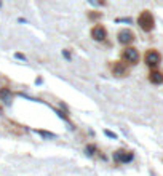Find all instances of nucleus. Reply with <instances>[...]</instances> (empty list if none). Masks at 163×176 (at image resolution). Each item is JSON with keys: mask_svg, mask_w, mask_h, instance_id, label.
Listing matches in <instances>:
<instances>
[{"mask_svg": "<svg viewBox=\"0 0 163 176\" xmlns=\"http://www.w3.org/2000/svg\"><path fill=\"white\" fill-rule=\"evenodd\" d=\"M138 24L141 26L142 31L150 32L153 29V24H155V19H153L152 13L150 11H142L141 15L138 16Z\"/></svg>", "mask_w": 163, "mask_h": 176, "instance_id": "f257e3e1", "label": "nucleus"}, {"mask_svg": "<svg viewBox=\"0 0 163 176\" xmlns=\"http://www.w3.org/2000/svg\"><path fill=\"white\" fill-rule=\"evenodd\" d=\"M90 35H91V39L96 40V42H104L107 39V31L102 24H96V26L91 27Z\"/></svg>", "mask_w": 163, "mask_h": 176, "instance_id": "f03ea898", "label": "nucleus"}, {"mask_svg": "<svg viewBox=\"0 0 163 176\" xmlns=\"http://www.w3.org/2000/svg\"><path fill=\"white\" fill-rule=\"evenodd\" d=\"M122 58L130 64H136L139 61V51L134 47H127L122 53Z\"/></svg>", "mask_w": 163, "mask_h": 176, "instance_id": "7ed1b4c3", "label": "nucleus"}, {"mask_svg": "<svg viewBox=\"0 0 163 176\" xmlns=\"http://www.w3.org/2000/svg\"><path fill=\"white\" fill-rule=\"evenodd\" d=\"M144 59H146V64L149 67H155V66L160 64L162 56H160L158 51H155V50H149V51L146 53V56H144Z\"/></svg>", "mask_w": 163, "mask_h": 176, "instance_id": "20e7f679", "label": "nucleus"}, {"mask_svg": "<svg viewBox=\"0 0 163 176\" xmlns=\"http://www.w3.org/2000/svg\"><path fill=\"white\" fill-rule=\"evenodd\" d=\"M117 39H118V42L122 45H130L131 42L134 40V34L130 29H122L117 34Z\"/></svg>", "mask_w": 163, "mask_h": 176, "instance_id": "39448f33", "label": "nucleus"}, {"mask_svg": "<svg viewBox=\"0 0 163 176\" xmlns=\"http://www.w3.org/2000/svg\"><path fill=\"white\" fill-rule=\"evenodd\" d=\"M0 99H2L5 104H10L11 101H13L11 90H8V88H0Z\"/></svg>", "mask_w": 163, "mask_h": 176, "instance_id": "423d86ee", "label": "nucleus"}, {"mask_svg": "<svg viewBox=\"0 0 163 176\" xmlns=\"http://www.w3.org/2000/svg\"><path fill=\"white\" fill-rule=\"evenodd\" d=\"M112 72H114V75L122 77V75H125V74H127V67H125L122 63H115L114 66H112Z\"/></svg>", "mask_w": 163, "mask_h": 176, "instance_id": "0eeeda50", "label": "nucleus"}, {"mask_svg": "<svg viewBox=\"0 0 163 176\" xmlns=\"http://www.w3.org/2000/svg\"><path fill=\"white\" fill-rule=\"evenodd\" d=\"M149 80H150L152 83H155V85H158V83H163V74L162 72H150Z\"/></svg>", "mask_w": 163, "mask_h": 176, "instance_id": "6e6552de", "label": "nucleus"}, {"mask_svg": "<svg viewBox=\"0 0 163 176\" xmlns=\"http://www.w3.org/2000/svg\"><path fill=\"white\" fill-rule=\"evenodd\" d=\"M131 159H133V155H127V154H122V152H117V154H115V160H120V162H128Z\"/></svg>", "mask_w": 163, "mask_h": 176, "instance_id": "1a4fd4ad", "label": "nucleus"}, {"mask_svg": "<svg viewBox=\"0 0 163 176\" xmlns=\"http://www.w3.org/2000/svg\"><path fill=\"white\" fill-rule=\"evenodd\" d=\"M95 149H96L95 146H88V147H86V152H88V154L91 155V154H95Z\"/></svg>", "mask_w": 163, "mask_h": 176, "instance_id": "9d476101", "label": "nucleus"}, {"mask_svg": "<svg viewBox=\"0 0 163 176\" xmlns=\"http://www.w3.org/2000/svg\"><path fill=\"white\" fill-rule=\"evenodd\" d=\"M16 58H18V59H22V61H26V56H24V54H21V53H16Z\"/></svg>", "mask_w": 163, "mask_h": 176, "instance_id": "9b49d317", "label": "nucleus"}, {"mask_svg": "<svg viewBox=\"0 0 163 176\" xmlns=\"http://www.w3.org/2000/svg\"><path fill=\"white\" fill-rule=\"evenodd\" d=\"M104 133H106V135H107V136H110V138H115V135H114V133H112V131H109V130H106V131H104Z\"/></svg>", "mask_w": 163, "mask_h": 176, "instance_id": "f8f14e48", "label": "nucleus"}, {"mask_svg": "<svg viewBox=\"0 0 163 176\" xmlns=\"http://www.w3.org/2000/svg\"><path fill=\"white\" fill-rule=\"evenodd\" d=\"M63 54H64V56H66V58H67V59H71V54H69V53H67V51H63Z\"/></svg>", "mask_w": 163, "mask_h": 176, "instance_id": "ddd939ff", "label": "nucleus"}, {"mask_svg": "<svg viewBox=\"0 0 163 176\" xmlns=\"http://www.w3.org/2000/svg\"><path fill=\"white\" fill-rule=\"evenodd\" d=\"M90 2L93 3V5H95V3H96V0H90Z\"/></svg>", "mask_w": 163, "mask_h": 176, "instance_id": "4468645a", "label": "nucleus"}, {"mask_svg": "<svg viewBox=\"0 0 163 176\" xmlns=\"http://www.w3.org/2000/svg\"><path fill=\"white\" fill-rule=\"evenodd\" d=\"M0 7H2V0H0Z\"/></svg>", "mask_w": 163, "mask_h": 176, "instance_id": "2eb2a0df", "label": "nucleus"}]
</instances>
